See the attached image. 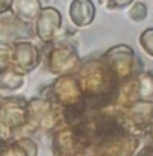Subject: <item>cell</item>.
<instances>
[{
  "mask_svg": "<svg viewBox=\"0 0 153 156\" xmlns=\"http://www.w3.org/2000/svg\"><path fill=\"white\" fill-rule=\"evenodd\" d=\"M133 3V0H107V6L110 8H123Z\"/></svg>",
  "mask_w": 153,
  "mask_h": 156,
  "instance_id": "cell-4",
  "label": "cell"
},
{
  "mask_svg": "<svg viewBox=\"0 0 153 156\" xmlns=\"http://www.w3.org/2000/svg\"><path fill=\"white\" fill-rule=\"evenodd\" d=\"M94 16H95V9L91 0H73L72 2L70 17L76 25L80 26L89 25L94 20Z\"/></svg>",
  "mask_w": 153,
  "mask_h": 156,
  "instance_id": "cell-1",
  "label": "cell"
},
{
  "mask_svg": "<svg viewBox=\"0 0 153 156\" xmlns=\"http://www.w3.org/2000/svg\"><path fill=\"white\" fill-rule=\"evenodd\" d=\"M129 16H130V19L135 20V22L144 20V19L147 17V6H145V3H142V2H135V3L130 6V9H129Z\"/></svg>",
  "mask_w": 153,
  "mask_h": 156,
  "instance_id": "cell-2",
  "label": "cell"
},
{
  "mask_svg": "<svg viewBox=\"0 0 153 156\" xmlns=\"http://www.w3.org/2000/svg\"><path fill=\"white\" fill-rule=\"evenodd\" d=\"M139 43H141L142 49H144L150 57H153V28L145 29V31L141 34V37H139Z\"/></svg>",
  "mask_w": 153,
  "mask_h": 156,
  "instance_id": "cell-3",
  "label": "cell"
},
{
  "mask_svg": "<svg viewBox=\"0 0 153 156\" xmlns=\"http://www.w3.org/2000/svg\"><path fill=\"white\" fill-rule=\"evenodd\" d=\"M11 2H12V0H0V12H3V11H6V9L9 8Z\"/></svg>",
  "mask_w": 153,
  "mask_h": 156,
  "instance_id": "cell-5",
  "label": "cell"
}]
</instances>
